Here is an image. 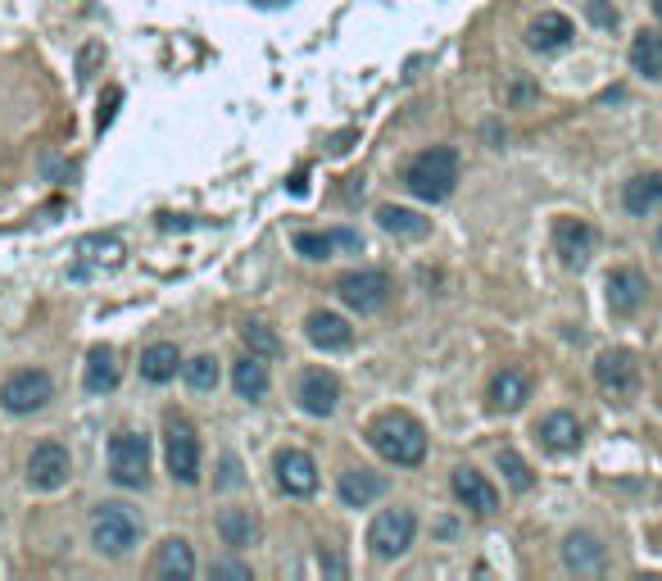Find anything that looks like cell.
Segmentation results:
<instances>
[{"mask_svg":"<svg viewBox=\"0 0 662 581\" xmlns=\"http://www.w3.org/2000/svg\"><path fill=\"white\" fill-rule=\"evenodd\" d=\"M391 277L381 273V268H359V273H345L341 282H336V295L345 300V305L354 314H377V310H386V300H391Z\"/></svg>","mask_w":662,"mask_h":581,"instance_id":"8","label":"cell"},{"mask_svg":"<svg viewBox=\"0 0 662 581\" xmlns=\"http://www.w3.org/2000/svg\"><path fill=\"white\" fill-rule=\"evenodd\" d=\"M572 37H576L572 18H568V14H558V10H545L540 18H531V28H526V46H531V50H540V55H553V50H568Z\"/></svg>","mask_w":662,"mask_h":581,"instance_id":"16","label":"cell"},{"mask_svg":"<svg viewBox=\"0 0 662 581\" xmlns=\"http://www.w3.org/2000/svg\"><path fill=\"white\" fill-rule=\"evenodd\" d=\"M68 472H73V459H68V450L60 441H41L33 450V459H28V482L37 491H60L68 482Z\"/></svg>","mask_w":662,"mask_h":581,"instance_id":"11","label":"cell"},{"mask_svg":"<svg viewBox=\"0 0 662 581\" xmlns=\"http://www.w3.org/2000/svg\"><path fill=\"white\" fill-rule=\"evenodd\" d=\"M259 5H287V0H259Z\"/></svg>","mask_w":662,"mask_h":581,"instance_id":"36","label":"cell"},{"mask_svg":"<svg viewBox=\"0 0 662 581\" xmlns=\"http://www.w3.org/2000/svg\"><path fill=\"white\" fill-rule=\"evenodd\" d=\"M241 337H245V345H250V355H264V359L282 355V341H277L264 323H245V327H241Z\"/></svg>","mask_w":662,"mask_h":581,"instance_id":"33","label":"cell"},{"mask_svg":"<svg viewBox=\"0 0 662 581\" xmlns=\"http://www.w3.org/2000/svg\"><path fill=\"white\" fill-rule=\"evenodd\" d=\"M155 572H160V577H173V581H187V577H195V554H191V545H187L182 536H168V541L160 545Z\"/></svg>","mask_w":662,"mask_h":581,"instance_id":"26","label":"cell"},{"mask_svg":"<svg viewBox=\"0 0 662 581\" xmlns=\"http://www.w3.org/2000/svg\"><path fill=\"white\" fill-rule=\"evenodd\" d=\"M118 387V364H114V350L110 345H96L87 355V391L91 395H110Z\"/></svg>","mask_w":662,"mask_h":581,"instance_id":"29","label":"cell"},{"mask_svg":"<svg viewBox=\"0 0 662 581\" xmlns=\"http://www.w3.org/2000/svg\"><path fill=\"white\" fill-rule=\"evenodd\" d=\"M177 368H182V355H177V345H168V341L150 345L145 355H141V377H145V382H155V387L173 382Z\"/></svg>","mask_w":662,"mask_h":581,"instance_id":"28","label":"cell"},{"mask_svg":"<svg viewBox=\"0 0 662 581\" xmlns=\"http://www.w3.org/2000/svg\"><path fill=\"white\" fill-rule=\"evenodd\" d=\"M304 337H309L318 350H349V341H354V327H349L341 314L318 310V314L304 318Z\"/></svg>","mask_w":662,"mask_h":581,"instance_id":"19","label":"cell"},{"mask_svg":"<svg viewBox=\"0 0 662 581\" xmlns=\"http://www.w3.org/2000/svg\"><path fill=\"white\" fill-rule=\"evenodd\" d=\"M110 477L127 491H141L150 482V437L123 427L110 441Z\"/></svg>","mask_w":662,"mask_h":581,"instance_id":"4","label":"cell"},{"mask_svg":"<svg viewBox=\"0 0 662 581\" xmlns=\"http://www.w3.org/2000/svg\"><path fill=\"white\" fill-rule=\"evenodd\" d=\"M214 577H237V581H250V568H245V564H237V559H222V564H214Z\"/></svg>","mask_w":662,"mask_h":581,"instance_id":"34","label":"cell"},{"mask_svg":"<svg viewBox=\"0 0 662 581\" xmlns=\"http://www.w3.org/2000/svg\"><path fill=\"white\" fill-rule=\"evenodd\" d=\"M377 223L386 227L391 237H409V241H418V237H427V232H431V223H427L422 214H413V210H399V205H381V210H377Z\"/></svg>","mask_w":662,"mask_h":581,"instance_id":"30","label":"cell"},{"mask_svg":"<svg viewBox=\"0 0 662 581\" xmlns=\"http://www.w3.org/2000/svg\"><path fill=\"white\" fill-rule=\"evenodd\" d=\"M336 491H341V504H345V509H368L372 500L386 495V477H381V472H368V468H345L341 482H336Z\"/></svg>","mask_w":662,"mask_h":581,"instance_id":"17","label":"cell"},{"mask_svg":"<svg viewBox=\"0 0 662 581\" xmlns=\"http://www.w3.org/2000/svg\"><path fill=\"white\" fill-rule=\"evenodd\" d=\"M653 14H658V18H662V0H653Z\"/></svg>","mask_w":662,"mask_h":581,"instance_id":"37","label":"cell"},{"mask_svg":"<svg viewBox=\"0 0 662 581\" xmlns=\"http://www.w3.org/2000/svg\"><path fill=\"white\" fill-rule=\"evenodd\" d=\"M595 245H599V237H595V227L585 218H558L553 223V250H558V260H563L568 268L590 264Z\"/></svg>","mask_w":662,"mask_h":581,"instance_id":"10","label":"cell"},{"mask_svg":"<svg viewBox=\"0 0 662 581\" xmlns=\"http://www.w3.org/2000/svg\"><path fill=\"white\" fill-rule=\"evenodd\" d=\"M164 459H168L173 482H182V487L200 482V437L182 414L164 418Z\"/></svg>","mask_w":662,"mask_h":581,"instance_id":"5","label":"cell"},{"mask_svg":"<svg viewBox=\"0 0 662 581\" xmlns=\"http://www.w3.org/2000/svg\"><path fill=\"white\" fill-rule=\"evenodd\" d=\"M232 387H237L241 400H264V395H268V364H264V355H245V359H237V368H232Z\"/></svg>","mask_w":662,"mask_h":581,"instance_id":"25","label":"cell"},{"mask_svg":"<svg viewBox=\"0 0 662 581\" xmlns=\"http://www.w3.org/2000/svg\"><path fill=\"white\" fill-rule=\"evenodd\" d=\"M622 205H626V214H635V218L653 214V210L662 205V173H640V178H631L626 191H622Z\"/></svg>","mask_w":662,"mask_h":581,"instance_id":"22","label":"cell"},{"mask_svg":"<svg viewBox=\"0 0 662 581\" xmlns=\"http://www.w3.org/2000/svg\"><path fill=\"white\" fill-rule=\"evenodd\" d=\"M563 564L572 568V572H603V545L590 536V532H572L568 541H563Z\"/></svg>","mask_w":662,"mask_h":581,"instance_id":"23","label":"cell"},{"mask_svg":"<svg viewBox=\"0 0 662 581\" xmlns=\"http://www.w3.org/2000/svg\"><path fill=\"white\" fill-rule=\"evenodd\" d=\"M218 536H222V545L245 550V545L259 541V522H254L250 509H222L218 514Z\"/></svg>","mask_w":662,"mask_h":581,"instance_id":"27","label":"cell"},{"mask_svg":"<svg viewBox=\"0 0 662 581\" xmlns=\"http://www.w3.org/2000/svg\"><path fill=\"white\" fill-rule=\"evenodd\" d=\"M368 445L381 454L386 464L395 468H418L427 459V432L413 414H381L372 427H368Z\"/></svg>","mask_w":662,"mask_h":581,"instance_id":"1","label":"cell"},{"mask_svg":"<svg viewBox=\"0 0 662 581\" xmlns=\"http://www.w3.org/2000/svg\"><path fill=\"white\" fill-rule=\"evenodd\" d=\"M526 395H531L526 372H518V368L495 372V382H491V409L495 414H518L522 404H526Z\"/></svg>","mask_w":662,"mask_h":581,"instance_id":"20","label":"cell"},{"mask_svg":"<svg viewBox=\"0 0 662 581\" xmlns=\"http://www.w3.org/2000/svg\"><path fill=\"white\" fill-rule=\"evenodd\" d=\"M449 487H454V500L463 504V509H472L476 518H491L499 509V491L476 468H454V482Z\"/></svg>","mask_w":662,"mask_h":581,"instance_id":"15","label":"cell"},{"mask_svg":"<svg viewBox=\"0 0 662 581\" xmlns=\"http://www.w3.org/2000/svg\"><path fill=\"white\" fill-rule=\"evenodd\" d=\"M631 68L640 73V78H649V83L662 78V37L653 28L635 33V41H631Z\"/></svg>","mask_w":662,"mask_h":581,"instance_id":"24","label":"cell"},{"mask_svg":"<svg viewBox=\"0 0 662 581\" xmlns=\"http://www.w3.org/2000/svg\"><path fill=\"white\" fill-rule=\"evenodd\" d=\"M55 395V382H50V372L41 368H18L5 377V387H0V404H5L10 414H37L50 404Z\"/></svg>","mask_w":662,"mask_h":581,"instance_id":"7","label":"cell"},{"mask_svg":"<svg viewBox=\"0 0 662 581\" xmlns=\"http://www.w3.org/2000/svg\"><path fill=\"white\" fill-rule=\"evenodd\" d=\"M182 377H187L191 391H214L218 387V359L214 355H195V359L182 364Z\"/></svg>","mask_w":662,"mask_h":581,"instance_id":"31","label":"cell"},{"mask_svg":"<svg viewBox=\"0 0 662 581\" xmlns=\"http://www.w3.org/2000/svg\"><path fill=\"white\" fill-rule=\"evenodd\" d=\"M413 536H418V518L409 509H386L368 527V550L377 554V559L391 564V559H404V554H409Z\"/></svg>","mask_w":662,"mask_h":581,"instance_id":"6","label":"cell"},{"mask_svg":"<svg viewBox=\"0 0 662 581\" xmlns=\"http://www.w3.org/2000/svg\"><path fill=\"white\" fill-rule=\"evenodd\" d=\"M272 468H277V487H282L287 495H314L318 491V464H314V454L282 450Z\"/></svg>","mask_w":662,"mask_h":581,"instance_id":"14","label":"cell"},{"mask_svg":"<svg viewBox=\"0 0 662 581\" xmlns=\"http://www.w3.org/2000/svg\"><path fill=\"white\" fill-rule=\"evenodd\" d=\"M499 472L508 477V487H513V491H531V482H536L518 450H499Z\"/></svg>","mask_w":662,"mask_h":581,"instance_id":"32","label":"cell"},{"mask_svg":"<svg viewBox=\"0 0 662 581\" xmlns=\"http://www.w3.org/2000/svg\"><path fill=\"white\" fill-rule=\"evenodd\" d=\"M540 441H545V450H553V454H572V450L581 445V422H576V414H568V409L545 414V418H540Z\"/></svg>","mask_w":662,"mask_h":581,"instance_id":"21","label":"cell"},{"mask_svg":"<svg viewBox=\"0 0 662 581\" xmlns=\"http://www.w3.org/2000/svg\"><path fill=\"white\" fill-rule=\"evenodd\" d=\"M595 382H599L603 395L631 400L635 391H640V364H635L631 350H603V355L595 359Z\"/></svg>","mask_w":662,"mask_h":581,"instance_id":"9","label":"cell"},{"mask_svg":"<svg viewBox=\"0 0 662 581\" xmlns=\"http://www.w3.org/2000/svg\"><path fill=\"white\" fill-rule=\"evenodd\" d=\"M137 541H141V518L127 504H100L91 518V545L100 554H110V559H123Z\"/></svg>","mask_w":662,"mask_h":581,"instance_id":"3","label":"cell"},{"mask_svg":"<svg viewBox=\"0 0 662 581\" xmlns=\"http://www.w3.org/2000/svg\"><path fill=\"white\" fill-rule=\"evenodd\" d=\"M603 291H608V310H613L618 318H631L635 310L645 305L649 282H645L640 268H613L608 273V282H603Z\"/></svg>","mask_w":662,"mask_h":581,"instance_id":"13","label":"cell"},{"mask_svg":"<svg viewBox=\"0 0 662 581\" xmlns=\"http://www.w3.org/2000/svg\"><path fill=\"white\" fill-rule=\"evenodd\" d=\"M590 18L599 23V28H613V23H618V14H613V10H608V5H603V0H590Z\"/></svg>","mask_w":662,"mask_h":581,"instance_id":"35","label":"cell"},{"mask_svg":"<svg viewBox=\"0 0 662 581\" xmlns=\"http://www.w3.org/2000/svg\"><path fill=\"white\" fill-rule=\"evenodd\" d=\"M404 187H409L418 200H427V205L449 200L454 187H458V150L431 146V150H422V155H413L409 168H404Z\"/></svg>","mask_w":662,"mask_h":581,"instance_id":"2","label":"cell"},{"mask_svg":"<svg viewBox=\"0 0 662 581\" xmlns=\"http://www.w3.org/2000/svg\"><path fill=\"white\" fill-rule=\"evenodd\" d=\"M300 404H304V414H314V418H331V414H336V404H341V382H336V372H327V368H304V372H300Z\"/></svg>","mask_w":662,"mask_h":581,"instance_id":"12","label":"cell"},{"mask_svg":"<svg viewBox=\"0 0 662 581\" xmlns=\"http://www.w3.org/2000/svg\"><path fill=\"white\" fill-rule=\"evenodd\" d=\"M658 245H662V232H658Z\"/></svg>","mask_w":662,"mask_h":581,"instance_id":"38","label":"cell"},{"mask_svg":"<svg viewBox=\"0 0 662 581\" xmlns=\"http://www.w3.org/2000/svg\"><path fill=\"white\" fill-rule=\"evenodd\" d=\"M359 232L354 227H331V232H295V250L304 260H331L336 250H359Z\"/></svg>","mask_w":662,"mask_h":581,"instance_id":"18","label":"cell"}]
</instances>
